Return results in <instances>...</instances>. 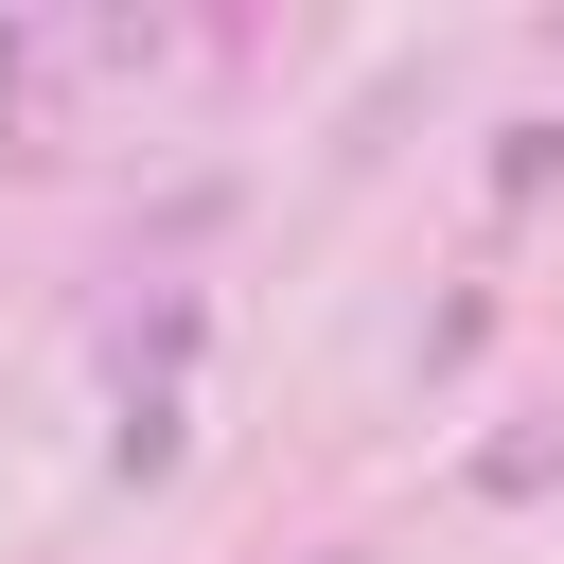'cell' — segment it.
<instances>
[{"label":"cell","mask_w":564,"mask_h":564,"mask_svg":"<svg viewBox=\"0 0 564 564\" xmlns=\"http://www.w3.org/2000/svg\"><path fill=\"white\" fill-rule=\"evenodd\" d=\"M546 476H564V423H511V441L476 458V494H546Z\"/></svg>","instance_id":"3"},{"label":"cell","mask_w":564,"mask_h":564,"mask_svg":"<svg viewBox=\"0 0 564 564\" xmlns=\"http://www.w3.org/2000/svg\"><path fill=\"white\" fill-rule=\"evenodd\" d=\"M123 476H176V388H123V441H106Z\"/></svg>","instance_id":"2"},{"label":"cell","mask_w":564,"mask_h":564,"mask_svg":"<svg viewBox=\"0 0 564 564\" xmlns=\"http://www.w3.org/2000/svg\"><path fill=\"white\" fill-rule=\"evenodd\" d=\"M317 564H370V546H317Z\"/></svg>","instance_id":"4"},{"label":"cell","mask_w":564,"mask_h":564,"mask_svg":"<svg viewBox=\"0 0 564 564\" xmlns=\"http://www.w3.org/2000/svg\"><path fill=\"white\" fill-rule=\"evenodd\" d=\"M53 70H70V35H0V159H53Z\"/></svg>","instance_id":"1"}]
</instances>
